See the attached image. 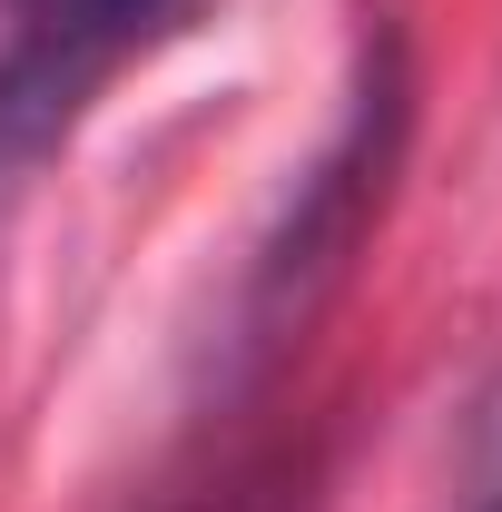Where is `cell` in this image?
Masks as SVG:
<instances>
[{
	"label": "cell",
	"instance_id": "obj_1",
	"mask_svg": "<svg viewBox=\"0 0 502 512\" xmlns=\"http://www.w3.org/2000/svg\"><path fill=\"white\" fill-rule=\"evenodd\" d=\"M207 0H0V178L40 168L128 60L168 50Z\"/></svg>",
	"mask_w": 502,
	"mask_h": 512
},
{
	"label": "cell",
	"instance_id": "obj_2",
	"mask_svg": "<svg viewBox=\"0 0 502 512\" xmlns=\"http://www.w3.org/2000/svg\"><path fill=\"white\" fill-rule=\"evenodd\" d=\"M483 512H502V493H493V503H483Z\"/></svg>",
	"mask_w": 502,
	"mask_h": 512
}]
</instances>
